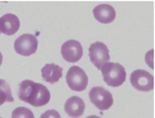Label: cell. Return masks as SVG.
Wrapping results in <instances>:
<instances>
[{
  "instance_id": "1",
  "label": "cell",
  "mask_w": 155,
  "mask_h": 118,
  "mask_svg": "<svg viewBox=\"0 0 155 118\" xmlns=\"http://www.w3.org/2000/svg\"><path fill=\"white\" fill-rule=\"evenodd\" d=\"M50 92L44 85L30 80H25L19 85L18 97L35 107L44 106L50 99Z\"/></svg>"
},
{
  "instance_id": "2",
  "label": "cell",
  "mask_w": 155,
  "mask_h": 118,
  "mask_svg": "<svg viewBox=\"0 0 155 118\" xmlns=\"http://www.w3.org/2000/svg\"><path fill=\"white\" fill-rule=\"evenodd\" d=\"M101 72L104 81L112 87L122 85L126 79L125 68L119 63H106L101 68Z\"/></svg>"
},
{
  "instance_id": "3",
  "label": "cell",
  "mask_w": 155,
  "mask_h": 118,
  "mask_svg": "<svg viewBox=\"0 0 155 118\" xmlns=\"http://www.w3.org/2000/svg\"><path fill=\"white\" fill-rule=\"evenodd\" d=\"M68 87L75 91H82L88 85V77L85 71L79 66H72L66 74Z\"/></svg>"
},
{
  "instance_id": "4",
  "label": "cell",
  "mask_w": 155,
  "mask_h": 118,
  "mask_svg": "<svg viewBox=\"0 0 155 118\" xmlns=\"http://www.w3.org/2000/svg\"><path fill=\"white\" fill-rule=\"evenodd\" d=\"M91 102L101 111L109 109L113 103L111 92L102 86H94L89 92Z\"/></svg>"
},
{
  "instance_id": "5",
  "label": "cell",
  "mask_w": 155,
  "mask_h": 118,
  "mask_svg": "<svg viewBox=\"0 0 155 118\" xmlns=\"http://www.w3.org/2000/svg\"><path fill=\"white\" fill-rule=\"evenodd\" d=\"M38 41L35 36L24 33L17 38L14 43L15 51L23 56H30L37 50Z\"/></svg>"
},
{
  "instance_id": "6",
  "label": "cell",
  "mask_w": 155,
  "mask_h": 118,
  "mask_svg": "<svg viewBox=\"0 0 155 118\" xmlns=\"http://www.w3.org/2000/svg\"><path fill=\"white\" fill-rule=\"evenodd\" d=\"M130 82L135 89L140 91L148 92L154 88V77L145 70L134 71L130 75Z\"/></svg>"
},
{
  "instance_id": "7",
  "label": "cell",
  "mask_w": 155,
  "mask_h": 118,
  "mask_svg": "<svg viewBox=\"0 0 155 118\" xmlns=\"http://www.w3.org/2000/svg\"><path fill=\"white\" fill-rule=\"evenodd\" d=\"M91 62L98 69H101L102 66L110 60L109 50L103 43L96 41L91 44L88 49Z\"/></svg>"
},
{
  "instance_id": "8",
  "label": "cell",
  "mask_w": 155,
  "mask_h": 118,
  "mask_svg": "<svg viewBox=\"0 0 155 118\" xmlns=\"http://www.w3.org/2000/svg\"><path fill=\"white\" fill-rule=\"evenodd\" d=\"M61 54L64 59L67 61L75 63L82 57L83 48L78 41L70 40L64 43L62 45Z\"/></svg>"
},
{
  "instance_id": "9",
  "label": "cell",
  "mask_w": 155,
  "mask_h": 118,
  "mask_svg": "<svg viewBox=\"0 0 155 118\" xmlns=\"http://www.w3.org/2000/svg\"><path fill=\"white\" fill-rule=\"evenodd\" d=\"M93 13L96 19L104 24L110 23L116 18V11L114 7L107 4H101L96 6Z\"/></svg>"
},
{
  "instance_id": "10",
  "label": "cell",
  "mask_w": 155,
  "mask_h": 118,
  "mask_svg": "<svg viewBox=\"0 0 155 118\" xmlns=\"http://www.w3.org/2000/svg\"><path fill=\"white\" fill-rule=\"evenodd\" d=\"M20 21L13 13H6L0 18V32L7 35L15 34L19 29Z\"/></svg>"
},
{
  "instance_id": "11",
  "label": "cell",
  "mask_w": 155,
  "mask_h": 118,
  "mask_svg": "<svg viewBox=\"0 0 155 118\" xmlns=\"http://www.w3.org/2000/svg\"><path fill=\"white\" fill-rule=\"evenodd\" d=\"M84 100L78 96H72L67 100L64 105L65 113L71 117L78 118L81 116L85 110Z\"/></svg>"
},
{
  "instance_id": "12",
  "label": "cell",
  "mask_w": 155,
  "mask_h": 118,
  "mask_svg": "<svg viewBox=\"0 0 155 118\" xmlns=\"http://www.w3.org/2000/svg\"><path fill=\"white\" fill-rule=\"evenodd\" d=\"M43 79L51 84L59 81L62 75V68L54 63H47L41 69Z\"/></svg>"
},
{
  "instance_id": "13",
  "label": "cell",
  "mask_w": 155,
  "mask_h": 118,
  "mask_svg": "<svg viewBox=\"0 0 155 118\" xmlns=\"http://www.w3.org/2000/svg\"><path fill=\"white\" fill-rule=\"evenodd\" d=\"M14 99L9 84L4 80L0 79V106L4 102H12Z\"/></svg>"
},
{
  "instance_id": "14",
  "label": "cell",
  "mask_w": 155,
  "mask_h": 118,
  "mask_svg": "<svg viewBox=\"0 0 155 118\" xmlns=\"http://www.w3.org/2000/svg\"><path fill=\"white\" fill-rule=\"evenodd\" d=\"M12 118H35V116L33 112L28 108L19 106L13 111Z\"/></svg>"
},
{
  "instance_id": "15",
  "label": "cell",
  "mask_w": 155,
  "mask_h": 118,
  "mask_svg": "<svg viewBox=\"0 0 155 118\" xmlns=\"http://www.w3.org/2000/svg\"><path fill=\"white\" fill-rule=\"evenodd\" d=\"M40 118H61L60 114L55 109H48L41 115Z\"/></svg>"
},
{
  "instance_id": "16",
  "label": "cell",
  "mask_w": 155,
  "mask_h": 118,
  "mask_svg": "<svg viewBox=\"0 0 155 118\" xmlns=\"http://www.w3.org/2000/svg\"><path fill=\"white\" fill-rule=\"evenodd\" d=\"M86 118H101V117L97 116H96V115H92V116H89L87 117Z\"/></svg>"
},
{
  "instance_id": "17",
  "label": "cell",
  "mask_w": 155,
  "mask_h": 118,
  "mask_svg": "<svg viewBox=\"0 0 155 118\" xmlns=\"http://www.w3.org/2000/svg\"><path fill=\"white\" fill-rule=\"evenodd\" d=\"M2 54L0 52V66L2 64Z\"/></svg>"
},
{
  "instance_id": "18",
  "label": "cell",
  "mask_w": 155,
  "mask_h": 118,
  "mask_svg": "<svg viewBox=\"0 0 155 118\" xmlns=\"http://www.w3.org/2000/svg\"><path fill=\"white\" fill-rule=\"evenodd\" d=\"M0 118H2V117H0Z\"/></svg>"
},
{
  "instance_id": "19",
  "label": "cell",
  "mask_w": 155,
  "mask_h": 118,
  "mask_svg": "<svg viewBox=\"0 0 155 118\" xmlns=\"http://www.w3.org/2000/svg\"><path fill=\"white\" fill-rule=\"evenodd\" d=\"M0 33H1V32H0Z\"/></svg>"
}]
</instances>
